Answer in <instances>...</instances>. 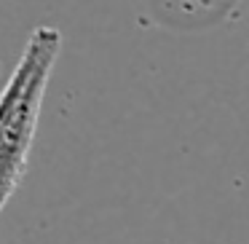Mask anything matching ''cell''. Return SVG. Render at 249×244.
<instances>
[{
    "label": "cell",
    "instance_id": "6da1fadb",
    "mask_svg": "<svg viewBox=\"0 0 249 244\" xmlns=\"http://www.w3.org/2000/svg\"><path fill=\"white\" fill-rule=\"evenodd\" d=\"M62 51V33L38 24L0 89V212L22 185L40 124L43 97Z\"/></svg>",
    "mask_w": 249,
    "mask_h": 244
}]
</instances>
